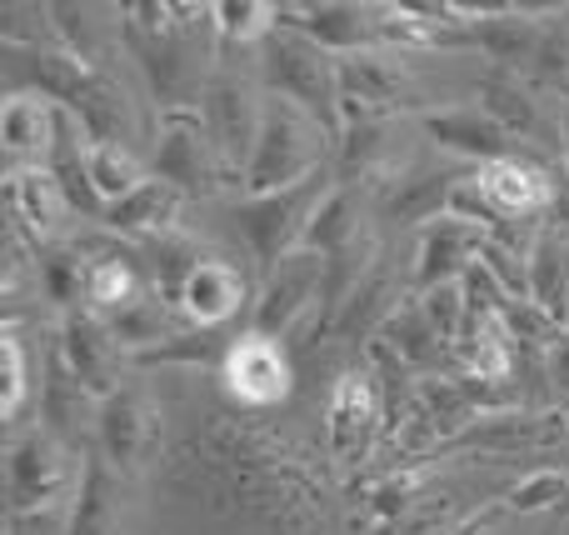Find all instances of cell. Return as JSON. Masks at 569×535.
I'll list each match as a JSON object with an SVG mask.
<instances>
[{
	"instance_id": "1",
	"label": "cell",
	"mask_w": 569,
	"mask_h": 535,
	"mask_svg": "<svg viewBox=\"0 0 569 535\" xmlns=\"http://www.w3.org/2000/svg\"><path fill=\"white\" fill-rule=\"evenodd\" d=\"M325 146H330V130H325L310 110L284 96H266L256 156H250V166H246V190L250 196H270V190H290V186H300V180L320 176Z\"/></svg>"
},
{
	"instance_id": "2",
	"label": "cell",
	"mask_w": 569,
	"mask_h": 535,
	"mask_svg": "<svg viewBox=\"0 0 569 535\" xmlns=\"http://www.w3.org/2000/svg\"><path fill=\"white\" fill-rule=\"evenodd\" d=\"M260 76H266L270 96L295 100L325 130H335V120H340V60L325 46H315L310 36H300L290 26H276L270 40L260 46Z\"/></svg>"
},
{
	"instance_id": "3",
	"label": "cell",
	"mask_w": 569,
	"mask_h": 535,
	"mask_svg": "<svg viewBox=\"0 0 569 535\" xmlns=\"http://www.w3.org/2000/svg\"><path fill=\"white\" fill-rule=\"evenodd\" d=\"M325 196H330V190H325V176H310L290 190L250 196L246 206L236 210V220H240V230H246V240L256 246L260 266L276 270L284 256H295V240H305V230H310V220H315V210H320Z\"/></svg>"
},
{
	"instance_id": "4",
	"label": "cell",
	"mask_w": 569,
	"mask_h": 535,
	"mask_svg": "<svg viewBox=\"0 0 569 535\" xmlns=\"http://www.w3.org/2000/svg\"><path fill=\"white\" fill-rule=\"evenodd\" d=\"M70 491V466L46 430H30L10 446V516L56 511Z\"/></svg>"
},
{
	"instance_id": "5",
	"label": "cell",
	"mask_w": 569,
	"mask_h": 535,
	"mask_svg": "<svg viewBox=\"0 0 569 535\" xmlns=\"http://www.w3.org/2000/svg\"><path fill=\"white\" fill-rule=\"evenodd\" d=\"M220 166H226V160H220L210 130L200 126V120L170 110L166 126H160V140H156V180L176 186L180 196H206V190H216Z\"/></svg>"
},
{
	"instance_id": "6",
	"label": "cell",
	"mask_w": 569,
	"mask_h": 535,
	"mask_svg": "<svg viewBox=\"0 0 569 535\" xmlns=\"http://www.w3.org/2000/svg\"><path fill=\"white\" fill-rule=\"evenodd\" d=\"M206 130L216 140L220 160L230 170H246L256 156V136H260V110L266 100H256V86H246L240 76H216L206 86Z\"/></svg>"
},
{
	"instance_id": "7",
	"label": "cell",
	"mask_w": 569,
	"mask_h": 535,
	"mask_svg": "<svg viewBox=\"0 0 569 535\" xmlns=\"http://www.w3.org/2000/svg\"><path fill=\"white\" fill-rule=\"evenodd\" d=\"M320 276H325V260L315 250H295L284 256L276 270H270V286L256 306V336H284L305 310L320 300Z\"/></svg>"
},
{
	"instance_id": "8",
	"label": "cell",
	"mask_w": 569,
	"mask_h": 535,
	"mask_svg": "<svg viewBox=\"0 0 569 535\" xmlns=\"http://www.w3.org/2000/svg\"><path fill=\"white\" fill-rule=\"evenodd\" d=\"M100 460H110L116 470H136L146 460L150 440H156V410H150L146 390L116 386L100 400Z\"/></svg>"
},
{
	"instance_id": "9",
	"label": "cell",
	"mask_w": 569,
	"mask_h": 535,
	"mask_svg": "<svg viewBox=\"0 0 569 535\" xmlns=\"http://www.w3.org/2000/svg\"><path fill=\"white\" fill-rule=\"evenodd\" d=\"M226 390L246 406H276L290 396V360L270 336H240L226 350Z\"/></svg>"
},
{
	"instance_id": "10",
	"label": "cell",
	"mask_w": 569,
	"mask_h": 535,
	"mask_svg": "<svg viewBox=\"0 0 569 535\" xmlns=\"http://www.w3.org/2000/svg\"><path fill=\"white\" fill-rule=\"evenodd\" d=\"M485 230L465 226L455 216H435V226H425L420 236V286L435 290L455 276H470L480 266V250H485Z\"/></svg>"
},
{
	"instance_id": "11",
	"label": "cell",
	"mask_w": 569,
	"mask_h": 535,
	"mask_svg": "<svg viewBox=\"0 0 569 535\" xmlns=\"http://www.w3.org/2000/svg\"><path fill=\"white\" fill-rule=\"evenodd\" d=\"M116 336L110 326H100L96 316H70L66 330H60V360L70 366V376L80 380V390H96L100 400L110 396V380H116Z\"/></svg>"
},
{
	"instance_id": "12",
	"label": "cell",
	"mask_w": 569,
	"mask_h": 535,
	"mask_svg": "<svg viewBox=\"0 0 569 535\" xmlns=\"http://www.w3.org/2000/svg\"><path fill=\"white\" fill-rule=\"evenodd\" d=\"M6 206H10V220H16V226H26L36 240H46V236H56V226H60L70 200L50 170L26 166V170H10L6 176Z\"/></svg>"
},
{
	"instance_id": "13",
	"label": "cell",
	"mask_w": 569,
	"mask_h": 535,
	"mask_svg": "<svg viewBox=\"0 0 569 535\" xmlns=\"http://www.w3.org/2000/svg\"><path fill=\"white\" fill-rule=\"evenodd\" d=\"M475 180H480L485 200H490L505 220H510V216H540V210H550V200H555L550 180H545L535 166L510 160V156L480 166V176H475Z\"/></svg>"
},
{
	"instance_id": "14",
	"label": "cell",
	"mask_w": 569,
	"mask_h": 535,
	"mask_svg": "<svg viewBox=\"0 0 569 535\" xmlns=\"http://www.w3.org/2000/svg\"><path fill=\"white\" fill-rule=\"evenodd\" d=\"M405 86L385 60L365 56V60H340V116L360 120V126H375V116L390 106H400Z\"/></svg>"
},
{
	"instance_id": "15",
	"label": "cell",
	"mask_w": 569,
	"mask_h": 535,
	"mask_svg": "<svg viewBox=\"0 0 569 535\" xmlns=\"http://www.w3.org/2000/svg\"><path fill=\"white\" fill-rule=\"evenodd\" d=\"M240 300H246V280L230 266H220V260H200V266L190 270V280L180 286V310H186L200 330L226 326L240 310Z\"/></svg>"
},
{
	"instance_id": "16",
	"label": "cell",
	"mask_w": 569,
	"mask_h": 535,
	"mask_svg": "<svg viewBox=\"0 0 569 535\" xmlns=\"http://www.w3.org/2000/svg\"><path fill=\"white\" fill-rule=\"evenodd\" d=\"M370 430H375V390L365 386L360 376H345L330 396V450L340 460H360L365 446H370Z\"/></svg>"
},
{
	"instance_id": "17",
	"label": "cell",
	"mask_w": 569,
	"mask_h": 535,
	"mask_svg": "<svg viewBox=\"0 0 569 535\" xmlns=\"http://www.w3.org/2000/svg\"><path fill=\"white\" fill-rule=\"evenodd\" d=\"M290 30L310 36L325 50H360L375 46L380 36V10H360V6H310L305 20H284Z\"/></svg>"
},
{
	"instance_id": "18",
	"label": "cell",
	"mask_w": 569,
	"mask_h": 535,
	"mask_svg": "<svg viewBox=\"0 0 569 535\" xmlns=\"http://www.w3.org/2000/svg\"><path fill=\"white\" fill-rule=\"evenodd\" d=\"M176 206H180L176 186H166V180H146L136 196H126L120 206L106 210V226L120 230V236H136V240H166L170 220H176Z\"/></svg>"
},
{
	"instance_id": "19",
	"label": "cell",
	"mask_w": 569,
	"mask_h": 535,
	"mask_svg": "<svg viewBox=\"0 0 569 535\" xmlns=\"http://www.w3.org/2000/svg\"><path fill=\"white\" fill-rule=\"evenodd\" d=\"M56 110L46 96H10L0 106V140L10 156H50L56 146Z\"/></svg>"
},
{
	"instance_id": "20",
	"label": "cell",
	"mask_w": 569,
	"mask_h": 535,
	"mask_svg": "<svg viewBox=\"0 0 569 535\" xmlns=\"http://www.w3.org/2000/svg\"><path fill=\"white\" fill-rule=\"evenodd\" d=\"M525 276H530L535 306H540L545 316L565 320L569 316V240L560 236V230H545V236L535 240Z\"/></svg>"
},
{
	"instance_id": "21",
	"label": "cell",
	"mask_w": 569,
	"mask_h": 535,
	"mask_svg": "<svg viewBox=\"0 0 569 535\" xmlns=\"http://www.w3.org/2000/svg\"><path fill=\"white\" fill-rule=\"evenodd\" d=\"M425 130H430L440 146L485 160V166H490V160H505V130L495 126L485 110H445V116H425Z\"/></svg>"
},
{
	"instance_id": "22",
	"label": "cell",
	"mask_w": 569,
	"mask_h": 535,
	"mask_svg": "<svg viewBox=\"0 0 569 535\" xmlns=\"http://www.w3.org/2000/svg\"><path fill=\"white\" fill-rule=\"evenodd\" d=\"M86 180H90V190H96V200L106 210L120 206L126 196H136V190L146 186L140 166L116 146V140H90V150H86Z\"/></svg>"
},
{
	"instance_id": "23",
	"label": "cell",
	"mask_w": 569,
	"mask_h": 535,
	"mask_svg": "<svg viewBox=\"0 0 569 535\" xmlns=\"http://www.w3.org/2000/svg\"><path fill=\"white\" fill-rule=\"evenodd\" d=\"M116 526V480H110L106 460H90L76 491V516L66 535H110Z\"/></svg>"
},
{
	"instance_id": "24",
	"label": "cell",
	"mask_w": 569,
	"mask_h": 535,
	"mask_svg": "<svg viewBox=\"0 0 569 535\" xmlns=\"http://www.w3.org/2000/svg\"><path fill=\"white\" fill-rule=\"evenodd\" d=\"M210 16H216V30L226 40H240V46H266L270 40V30L280 26V20H270V16H280L276 6H260V0H226V6H210Z\"/></svg>"
},
{
	"instance_id": "25",
	"label": "cell",
	"mask_w": 569,
	"mask_h": 535,
	"mask_svg": "<svg viewBox=\"0 0 569 535\" xmlns=\"http://www.w3.org/2000/svg\"><path fill=\"white\" fill-rule=\"evenodd\" d=\"M86 300L96 310H126L130 300H140L136 296V270L126 266L120 256H100V260H90V280H86Z\"/></svg>"
},
{
	"instance_id": "26",
	"label": "cell",
	"mask_w": 569,
	"mask_h": 535,
	"mask_svg": "<svg viewBox=\"0 0 569 535\" xmlns=\"http://www.w3.org/2000/svg\"><path fill=\"white\" fill-rule=\"evenodd\" d=\"M166 330H170L166 306H160V300H150V296L146 300H130L126 310H116V316H110V336H116V346H146V350H156Z\"/></svg>"
},
{
	"instance_id": "27",
	"label": "cell",
	"mask_w": 569,
	"mask_h": 535,
	"mask_svg": "<svg viewBox=\"0 0 569 535\" xmlns=\"http://www.w3.org/2000/svg\"><path fill=\"white\" fill-rule=\"evenodd\" d=\"M350 216H355V196H350V190H330V196L320 200V210H315L310 230H305V250L345 246V240H350V230H355Z\"/></svg>"
},
{
	"instance_id": "28",
	"label": "cell",
	"mask_w": 569,
	"mask_h": 535,
	"mask_svg": "<svg viewBox=\"0 0 569 535\" xmlns=\"http://www.w3.org/2000/svg\"><path fill=\"white\" fill-rule=\"evenodd\" d=\"M36 276L50 300L70 306V300H80V290H86V280H90V260H80L76 250H46V256L36 260Z\"/></svg>"
},
{
	"instance_id": "29",
	"label": "cell",
	"mask_w": 569,
	"mask_h": 535,
	"mask_svg": "<svg viewBox=\"0 0 569 535\" xmlns=\"http://www.w3.org/2000/svg\"><path fill=\"white\" fill-rule=\"evenodd\" d=\"M480 100H485V116H490L500 130H535V106L510 86V80H485Z\"/></svg>"
},
{
	"instance_id": "30",
	"label": "cell",
	"mask_w": 569,
	"mask_h": 535,
	"mask_svg": "<svg viewBox=\"0 0 569 535\" xmlns=\"http://www.w3.org/2000/svg\"><path fill=\"white\" fill-rule=\"evenodd\" d=\"M465 280H445V286L425 290V316H430V326L440 330L445 340L460 336V310H465Z\"/></svg>"
},
{
	"instance_id": "31",
	"label": "cell",
	"mask_w": 569,
	"mask_h": 535,
	"mask_svg": "<svg viewBox=\"0 0 569 535\" xmlns=\"http://www.w3.org/2000/svg\"><path fill=\"white\" fill-rule=\"evenodd\" d=\"M0 360H6V396H0V406H6V416H16L20 400H26V350H20L16 330L0 336Z\"/></svg>"
},
{
	"instance_id": "32",
	"label": "cell",
	"mask_w": 569,
	"mask_h": 535,
	"mask_svg": "<svg viewBox=\"0 0 569 535\" xmlns=\"http://www.w3.org/2000/svg\"><path fill=\"white\" fill-rule=\"evenodd\" d=\"M555 376L569 386V340H560V350H555Z\"/></svg>"
},
{
	"instance_id": "33",
	"label": "cell",
	"mask_w": 569,
	"mask_h": 535,
	"mask_svg": "<svg viewBox=\"0 0 569 535\" xmlns=\"http://www.w3.org/2000/svg\"><path fill=\"white\" fill-rule=\"evenodd\" d=\"M565 160H569V110H565Z\"/></svg>"
},
{
	"instance_id": "34",
	"label": "cell",
	"mask_w": 569,
	"mask_h": 535,
	"mask_svg": "<svg viewBox=\"0 0 569 535\" xmlns=\"http://www.w3.org/2000/svg\"><path fill=\"white\" fill-rule=\"evenodd\" d=\"M565 326H569V316H565Z\"/></svg>"
}]
</instances>
